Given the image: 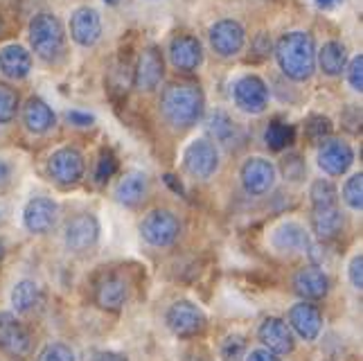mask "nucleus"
<instances>
[{
	"label": "nucleus",
	"mask_w": 363,
	"mask_h": 361,
	"mask_svg": "<svg viewBox=\"0 0 363 361\" xmlns=\"http://www.w3.org/2000/svg\"><path fill=\"white\" fill-rule=\"evenodd\" d=\"M269 55H271V39H269V34L259 32L253 39V57L257 61H262V59H267Z\"/></svg>",
	"instance_id": "nucleus-41"
},
{
	"label": "nucleus",
	"mask_w": 363,
	"mask_h": 361,
	"mask_svg": "<svg viewBox=\"0 0 363 361\" xmlns=\"http://www.w3.org/2000/svg\"><path fill=\"white\" fill-rule=\"evenodd\" d=\"M343 199H345V204L352 210H361L363 208V177H361V172L352 174V177L345 181Z\"/></svg>",
	"instance_id": "nucleus-36"
},
{
	"label": "nucleus",
	"mask_w": 363,
	"mask_h": 361,
	"mask_svg": "<svg viewBox=\"0 0 363 361\" xmlns=\"http://www.w3.org/2000/svg\"><path fill=\"white\" fill-rule=\"evenodd\" d=\"M36 361H74V352L66 343H48L36 357Z\"/></svg>",
	"instance_id": "nucleus-38"
},
{
	"label": "nucleus",
	"mask_w": 363,
	"mask_h": 361,
	"mask_svg": "<svg viewBox=\"0 0 363 361\" xmlns=\"http://www.w3.org/2000/svg\"><path fill=\"white\" fill-rule=\"evenodd\" d=\"M242 185L244 190L250 194V196H262L267 194L273 183H275V165L271 160L262 158V156H253L248 158L246 163L242 165Z\"/></svg>",
	"instance_id": "nucleus-15"
},
{
	"label": "nucleus",
	"mask_w": 363,
	"mask_h": 361,
	"mask_svg": "<svg viewBox=\"0 0 363 361\" xmlns=\"http://www.w3.org/2000/svg\"><path fill=\"white\" fill-rule=\"evenodd\" d=\"M59 219V206L48 196H34L23 210V223L32 235H45L55 228Z\"/></svg>",
	"instance_id": "nucleus-14"
},
{
	"label": "nucleus",
	"mask_w": 363,
	"mask_h": 361,
	"mask_svg": "<svg viewBox=\"0 0 363 361\" xmlns=\"http://www.w3.org/2000/svg\"><path fill=\"white\" fill-rule=\"evenodd\" d=\"M5 34V21H3V16H0V36Z\"/></svg>",
	"instance_id": "nucleus-48"
},
{
	"label": "nucleus",
	"mask_w": 363,
	"mask_h": 361,
	"mask_svg": "<svg viewBox=\"0 0 363 361\" xmlns=\"http://www.w3.org/2000/svg\"><path fill=\"white\" fill-rule=\"evenodd\" d=\"M208 133L217 143L230 147L237 138V133H240V129H237V122L226 113V111L217 109V111H212L208 118Z\"/></svg>",
	"instance_id": "nucleus-29"
},
{
	"label": "nucleus",
	"mask_w": 363,
	"mask_h": 361,
	"mask_svg": "<svg viewBox=\"0 0 363 361\" xmlns=\"http://www.w3.org/2000/svg\"><path fill=\"white\" fill-rule=\"evenodd\" d=\"M289 326L300 339H305V341H316L318 339V334L323 330V314H320V309L316 305H311V303H298L289 309Z\"/></svg>",
	"instance_id": "nucleus-19"
},
{
	"label": "nucleus",
	"mask_w": 363,
	"mask_h": 361,
	"mask_svg": "<svg viewBox=\"0 0 363 361\" xmlns=\"http://www.w3.org/2000/svg\"><path fill=\"white\" fill-rule=\"evenodd\" d=\"M305 133L311 143L320 145L323 140H328L332 135V122L325 116H309L305 122Z\"/></svg>",
	"instance_id": "nucleus-32"
},
{
	"label": "nucleus",
	"mask_w": 363,
	"mask_h": 361,
	"mask_svg": "<svg viewBox=\"0 0 363 361\" xmlns=\"http://www.w3.org/2000/svg\"><path fill=\"white\" fill-rule=\"evenodd\" d=\"M282 174H284L286 181H294V183L303 181L305 174H307L305 158L300 154H286L284 160H282Z\"/></svg>",
	"instance_id": "nucleus-37"
},
{
	"label": "nucleus",
	"mask_w": 363,
	"mask_h": 361,
	"mask_svg": "<svg viewBox=\"0 0 363 361\" xmlns=\"http://www.w3.org/2000/svg\"><path fill=\"white\" fill-rule=\"evenodd\" d=\"M345 219L341 210L336 206H325V208H314L311 213V231L316 233L320 242H332L343 233Z\"/></svg>",
	"instance_id": "nucleus-25"
},
{
	"label": "nucleus",
	"mask_w": 363,
	"mask_h": 361,
	"mask_svg": "<svg viewBox=\"0 0 363 361\" xmlns=\"http://www.w3.org/2000/svg\"><path fill=\"white\" fill-rule=\"evenodd\" d=\"M104 3H108V5H118V0H104Z\"/></svg>",
	"instance_id": "nucleus-50"
},
{
	"label": "nucleus",
	"mask_w": 363,
	"mask_h": 361,
	"mask_svg": "<svg viewBox=\"0 0 363 361\" xmlns=\"http://www.w3.org/2000/svg\"><path fill=\"white\" fill-rule=\"evenodd\" d=\"M235 106L244 111V113L257 116L269 104V89L264 79H259L257 74H246V77L237 79L233 86Z\"/></svg>",
	"instance_id": "nucleus-9"
},
{
	"label": "nucleus",
	"mask_w": 363,
	"mask_h": 361,
	"mask_svg": "<svg viewBox=\"0 0 363 361\" xmlns=\"http://www.w3.org/2000/svg\"><path fill=\"white\" fill-rule=\"evenodd\" d=\"M271 244L280 253H305L309 246V235L298 221H284L271 233Z\"/></svg>",
	"instance_id": "nucleus-22"
},
{
	"label": "nucleus",
	"mask_w": 363,
	"mask_h": 361,
	"mask_svg": "<svg viewBox=\"0 0 363 361\" xmlns=\"http://www.w3.org/2000/svg\"><path fill=\"white\" fill-rule=\"evenodd\" d=\"M294 291L307 301H320L330 291V278L320 271V267H305L298 269L294 276Z\"/></svg>",
	"instance_id": "nucleus-21"
},
{
	"label": "nucleus",
	"mask_w": 363,
	"mask_h": 361,
	"mask_svg": "<svg viewBox=\"0 0 363 361\" xmlns=\"http://www.w3.org/2000/svg\"><path fill=\"white\" fill-rule=\"evenodd\" d=\"M0 352L16 361L32 352V337L28 328L11 312H0Z\"/></svg>",
	"instance_id": "nucleus-5"
},
{
	"label": "nucleus",
	"mask_w": 363,
	"mask_h": 361,
	"mask_svg": "<svg viewBox=\"0 0 363 361\" xmlns=\"http://www.w3.org/2000/svg\"><path fill=\"white\" fill-rule=\"evenodd\" d=\"M332 3H336V0H318V5H320V7H330Z\"/></svg>",
	"instance_id": "nucleus-47"
},
{
	"label": "nucleus",
	"mask_w": 363,
	"mask_h": 361,
	"mask_svg": "<svg viewBox=\"0 0 363 361\" xmlns=\"http://www.w3.org/2000/svg\"><path fill=\"white\" fill-rule=\"evenodd\" d=\"M23 122H25V127H28V131L41 135L55 127L57 116L41 97H30L23 106Z\"/></svg>",
	"instance_id": "nucleus-27"
},
{
	"label": "nucleus",
	"mask_w": 363,
	"mask_h": 361,
	"mask_svg": "<svg viewBox=\"0 0 363 361\" xmlns=\"http://www.w3.org/2000/svg\"><path fill=\"white\" fill-rule=\"evenodd\" d=\"M147 190H149L147 174L138 172V170L127 172L116 185V201L124 208H135L145 201Z\"/></svg>",
	"instance_id": "nucleus-23"
},
{
	"label": "nucleus",
	"mask_w": 363,
	"mask_h": 361,
	"mask_svg": "<svg viewBox=\"0 0 363 361\" xmlns=\"http://www.w3.org/2000/svg\"><path fill=\"white\" fill-rule=\"evenodd\" d=\"M66 120H68L70 124H74V127H82V129L93 127V122H95V118H93L91 113H82V111H68V113H66Z\"/></svg>",
	"instance_id": "nucleus-42"
},
{
	"label": "nucleus",
	"mask_w": 363,
	"mask_h": 361,
	"mask_svg": "<svg viewBox=\"0 0 363 361\" xmlns=\"http://www.w3.org/2000/svg\"><path fill=\"white\" fill-rule=\"evenodd\" d=\"M84 154L74 147H61L57 152H52L48 160V172L52 177L55 183L70 188V185H77L84 177Z\"/></svg>",
	"instance_id": "nucleus-6"
},
{
	"label": "nucleus",
	"mask_w": 363,
	"mask_h": 361,
	"mask_svg": "<svg viewBox=\"0 0 363 361\" xmlns=\"http://www.w3.org/2000/svg\"><path fill=\"white\" fill-rule=\"evenodd\" d=\"M140 235L149 246L165 248L181 238V219L165 208H156L147 213L140 221Z\"/></svg>",
	"instance_id": "nucleus-4"
},
{
	"label": "nucleus",
	"mask_w": 363,
	"mask_h": 361,
	"mask_svg": "<svg viewBox=\"0 0 363 361\" xmlns=\"http://www.w3.org/2000/svg\"><path fill=\"white\" fill-rule=\"evenodd\" d=\"M93 361H129V359L120 352H99Z\"/></svg>",
	"instance_id": "nucleus-45"
},
{
	"label": "nucleus",
	"mask_w": 363,
	"mask_h": 361,
	"mask_svg": "<svg viewBox=\"0 0 363 361\" xmlns=\"http://www.w3.org/2000/svg\"><path fill=\"white\" fill-rule=\"evenodd\" d=\"M127 298H129L127 280L116 276V273L104 276L95 287V303L102 309H106V312H120L124 303H127Z\"/></svg>",
	"instance_id": "nucleus-20"
},
{
	"label": "nucleus",
	"mask_w": 363,
	"mask_h": 361,
	"mask_svg": "<svg viewBox=\"0 0 363 361\" xmlns=\"http://www.w3.org/2000/svg\"><path fill=\"white\" fill-rule=\"evenodd\" d=\"M257 337L262 343L267 345V350H271L275 355H289L296 348L291 328L278 316H269V318L262 321L259 330H257Z\"/></svg>",
	"instance_id": "nucleus-17"
},
{
	"label": "nucleus",
	"mask_w": 363,
	"mask_h": 361,
	"mask_svg": "<svg viewBox=\"0 0 363 361\" xmlns=\"http://www.w3.org/2000/svg\"><path fill=\"white\" fill-rule=\"evenodd\" d=\"M347 276H350V282H352V287L357 291L363 289V257L361 253L352 257V262H350V269H347Z\"/></svg>",
	"instance_id": "nucleus-40"
},
{
	"label": "nucleus",
	"mask_w": 363,
	"mask_h": 361,
	"mask_svg": "<svg viewBox=\"0 0 363 361\" xmlns=\"http://www.w3.org/2000/svg\"><path fill=\"white\" fill-rule=\"evenodd\" d=\"M354 163V152L345 140L339 138H330L320 143L318 149V167L330 174V177H343L350 170V165Z\"/></svg>",
	"instance_id": "nucleus-13"
},
{
	"label": "nucleus",
	"mask_w": 363,
	"mask_h": 361,
	"mask_svg": "<svg viewBox=\"0 0 363 361\" xmlns=\"http://www.w3.org/2000/svg\"><path fill=\"white\" fill-rule=\"evenodd\" d=\"M32 70V55L23 45H5L0 50V72L9 79H25Z\"/></svg>",
	"instance_id": "nucleus-26"
},
{
	"label": "nucleus",
	"mask_w": 363,
	"mask_h": 361,
	"mask_svg": "<svg viewBox=\"0 0 363 361\" xmlns=\"http://www.w3.org/2000/svg\"><path fill=\"white\" fill-rule=\"evenodd\" d=\"M246 361H282V359L275 355V352L267 350V348H262V350H253V352H250L246 357Z\"/></svg>",
	"instance_id": "nucleus-43"
},
{
	"label": "nucleus",
	"mask_w": 363,
	"mask_h": 361,
	"mask_svg": "<svg viewBox=\"0 0 363 361\" xmlns=\"http://www.w3.org/2000/svg\"><path fill=\"white\" fill-rule=\"evenodd\" d=\"M169 59L181 72H194L203 64V45L196 36L177 34L169 43Z\"/></svg>",
	"instance_id": "nucleus-16"
},
{
	"label": "nucleus",
	"mask_w": 363,
	"mask_h": 361,
	"mask_svg": "<svg viewBox=\"0 0 363 361\" xmlns=\"http://www.w3.org/2000/svg\"><path fill=\"white\" fill-rule=\"evenodd\" d=\"M30 45L36 57L43 61H57L64 55L66 48V30L61 21L50 14V11H41L30 21Z\"/></svg>",
	"instance_id": "nucleus-3"
},
{
	"label": "nucleus",
	"mask_w": 363,
	"mask_h": 361,
	"mask_svg": "<svg viewBox=\"0 0 363 361\" xmlns=\"http://www.w3.org/2000/svg\"><path fill=\"white\" fill-rule=\"evenodd\" d=\"M11 305H14L18 314L25 316L39 314L45 305V294L34 280H21L11 289Z\"/></svg>",
	"instance_id": "nucleus-24"
},
{
	"label": "nucleus",
	"mask_w": 363,
	"mask_h": 361,
	"mask_svg": "<svg viewBox=\"0 0 363 361\" xmlns=\"http://www.w3.org/2000/svg\"><path fill=\"white\" fill-rule=\"evenodd\" d=\"M280 70L294 82H307L316 70V45L307 32H286L275 43Z\"/></svg>",
	"instance_id": "nucleus-2"
},
{
	"label": "nucleus",
	"mask_w": 363,
	"mask_h": 361,
	"mask_svg": "<svg viewBox=\"0 0 363 361\" xmlns=\"http://www.w3.org/2000/svg\"><path fill=\"white\" fill-rule=\"evenodd\" d=\"M3 257H5V244L0 242V260H3Z\"/></svg>",
	"instance_id": "nucleus-49"
},
{
	"label": "nucleus",
	"mask_w": 363,
	"mask_h": 361,
	"mask_svg": "<svg viewBox=\"0 0 363 361\" xmlns=\"http://www.w3.org/2000/svg\"><path fill=\"white\" fill-rule=\"evenodd\" d=\"M316 59H318L320 70L325 74H330V77H339L347 66V50L339 41H328L320 48Z\"/></svg>",
	"instance_id": "nucleus-28"
},
{
	"label": "nucleus",
	"mask_w": 363,
	"mask_h": 361,
	"mask_svg": "<svg viewBox=\"0 0 363 361\" xmlns=\"http://www.w3.org/2000/svg\"><path fill=\"white\" fill-rule=\"evenodd\" d=\"M66 246L74 253H84L91 251L99 240V221L91 213H79L74 215L66 223V233H64Z\"/></svg>",
	"instance_id": "nucleus-12"
},
{
	"label": "nucleus",
	"mask_w": 363,
	"mask_h": 361,
	"mask_svg": "<svg viewBox=\"0 0 363 361\" xmlns=\"http://www.w3.org/2000/svg\"><path fill=\"white\" fill-rule=\"evenodd\" d=\"M246 43V32L240 21L221 18L210 28V45L219 57H235L242 52Z\"/></svg>",
	"instance_id": "nucleus-11"
},
{
	"label": "nucleus",
	"mask_w": 363,
	"mask_h": 361,
	"mask_svg": "<svg viewBox=\"0 0 363 361\" xmlns=\"http://www.w3.org/2000/svg\"><path fill=\"white\" fill-rule=\"evenodd\" d=\"M183 165L187 174H192L194 179H201V181L210 179L212 174L219 170V152L215 143H210L206 138L190 143L183 154Z\"/></svg>",
	"instance_id": "nucleus-8"
},
{
	"label": "nucleus",
	"mask_w": 363,
	"mask_h": 361,
	"mask_svg": "<svg viewBox=\"0 0 363 361\" xmlns=\"http://www.w3.org/2000/svg\"><path fill=\"white\" fill-rule=\"evenodd\" d=\"M206 97L196 84H169L160 95V113L172 127L190 129L203 118Z\"/></svg>",
	"instance_id": "nucleus-1"
},
{
	"label": "nucleus",
	"mask_w": 363,
	"mask_h": 361,
	"mask_svg": "<svg viewBox=\"0 0 363 361\" xmlns=\"http://www.w3.org/2000/svg\"><path fill=\"white\" fill-rule=\"evenodd\" d=\"M347 82L354 91H363V57H354L347 66Z\"/></svg>",
	"instance_id": "nucleus-39"
},
{
	"label": "nucleus",
	"mask_w": 363,
	"mask_h": 361,
	"mask_svg": "<svg viewBox=\"0 0 363 361\" xmlns=\"http://www.w3.org/2000/svg\"><path fill=\"white\" fill-rule=\"evenodd\" d=\"M165 183H169V185H172V190H174V192H183V185L174 181L172 174H167V177H165Z\"/></svg>",
	"instance_id": "nucleus-46"
},
{
	"label": "nucleus",
	"mask_w": 363,
	"mask_h": 361,
	"mask_svg": "<svg viewBox=\"0 0 363 361\" xmlns=\"http://www.w3.org/2000/svg\"><path fill=\"white\" fill-rule=\"evenodd\" d=\"M167 328L177 334L179 339H192L201 334L206 328V314L201 307L190 301H177L167 309Z\"/></svg>",
	"instance_id": "nucleus-7"
},
{
	"label": "nucleus",
	"mask_w": 363,
	"mask_h": 361,
	"mask_svg": "<svg viewBox=\"0 0 363 361\" xmlns=\"http://www.w3.org/2000/svg\"><path fill=\"white\" fill-rule=\"evenodd\" d=\"M264 140H267V147L273 149V152H282V149L291 147L296 140L294 124L284 122V120H271L264 131Z\"/></svg>",
	"instance_id": "nucleus-30"
},
{
	"label": "nucleus",
	"mask_w": 363,
	"mask_h": 361,
	"mask_svg": "<svg viewBox=\"0 0 363 361\" xmlns=\"http://www.w3.org/2000/svg\"><path fill=\"white\" fill-rule=\"evenodd\" d=\"M118 172V158L111 149H102V154L97 158V167H95V183L104 185L108 179H113Z\"/></svg>",
	"instance_id": "nucleus-34"
},
{
	"label": "nucleus",
	"mask_w": 363,
	"mask_h": 361,
	"mask_svg": "<svg viewBox=\"0 0 363 361\" xmlns=\"http://www.w3.org/2000/svg\"><path fill=\"white\" fill-rule=\"evenodd\" d=\"M9 181H11V165L5 158H0V188H5Z\"/></svg>",
	"instance_id": "nucleus-44"
},
{
	"label": "nucleus",
	"mask_w": 363,
	"mask_h": 361,
	"mask_svg": "<svg viewBox=\"0 0 363 361\" xmlns=\"http://www.w3.org/2000/svg\"><path fill=\"white\" fill-rule=\"evenodd\" d=\"M165 74V61H162V52L158 45H147L140 57H138V64L133 68V84L138 91H154L158 89V84Z\"/></svg>",
	"instance_id": "nucleus-10"
},
{
	"label": "nucleus",
	"mask_w": 363,
	"mask_h": 361,
	"mask_svg": "<svg viewBox=\"0 0 363 361\" xmlns=\"http://www.w3.org/2000/svg\"><path fill=\"white\" fill-rule=\"evenodd\" d=\"M18 111V93L7 84H0V124L11 122Z\"/></svg>",
	"instance_id": "nucleus-33"
},
{
	"label": "nucleus",
	"mask_w": 363,
	"mask_h": 361,
	"mask_svg": "<svg viewBox=\"0 0 363 361\" xmlns=\"http://www.w3.org/2000/svg\"><path fill=\"white\" fill-rule=\"evenodd\" d=\"M309 199L314 208H325V206H336L339 201V190L330 179H316L309 188Z\"/></svg>",
	"instance_id": "nucleus-31"
},
{
	"label": "nucleus",
	"mask_w": 363,
	"mask_h": 361,
	"mask_svg": "<svg viewBox=\"0 0 363 361\" xmlns=\"http://www.w3.org/2000/svg\"><path fill=\"white\" fill-rule=\"evenodd\" d=\"M70 36L74 43L91 48L102 36V18L93 7H79L70 16Z\"/></svg>",
	"instance_id": "nucleus-18"
},
{
	"label": "nucleus",
	"mask_w": 363,
	"mask_h": 361,
	"mask_svg": "<svg viewBox=\"0 0 363 361\" xmlns=\"http://www.w3.org/2000/svg\"><path fill=\"white\" fill-rule=\"evenodd\" d=\"M219 352L223 361H242L246 355V339L242 334H228V337L221 341Z\"/></svg>",
	"instance_id": "nucleus-35"
}]
</instances>
